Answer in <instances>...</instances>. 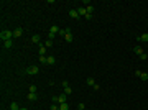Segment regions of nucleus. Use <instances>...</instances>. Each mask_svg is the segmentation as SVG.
<instances>
[{
	"label": "nucleus",
	"mask_w": 148,
	"mask_h": 110,
	"mask_svg": "<svg viewBox=\"0 0 148 110\" xmlns=\"http://www.w3.org/2000/svg\"><path fill=\"white\" fill-rule=\"evenodd\" d=\"M0 39H2V41H7V39H13V31L3 30V31L0 33Z\"/></svg>",
	"instance_id": "1"
},
{
	"label": "nucleus",
	"mask_w": 148,
	"mask_h": 110,
	"mask_svg": "<svg viewBox=\"0 0 148 110\" xmlns=\"http://www.w3.org/2000/svg\"><path fill=\"white\" fill-rule=\"evenodd\" d=\"M38 72H40V67H38V66H30V67L27 69L28 76H36Z\"/></svg>",
	"instance_id": "2"
},
{
	"label": "nucleus",
	"mask_w": 148,
	"mask_h": 110,
	"mask_svg": "<svg viewBox=\"0 0 148 110\" xmlns=\"http://www.w3.org/2000/svg\"><path fill=\"white\" fill-rule=\"evenodd\" d=\"M61 85H63V89H64V94H67V95H71V94H73V89H71V85L67 84V81H63Z\"/></svg>",
	"instance_id": "3"
},
{
	"label": "nucleus",
	"mask_w": 148,
	"mask_h": 110,
	"mask_svg": "<svg viewBox=\"0 0 148 110\" xmlns=\"http://www.w3.org/2000/svg\"><path fill=\"white\" fill-rule=\"evenodd\" d=\"M135 74L138 76L141 81H148V72H141V71H135Z\"/></svg>",
	"instance_id": "4"
},
{
	"label": "nucleus",
	"mask_w": 148,
	"mask_h": 110,
	"mask_svg": "<svg viewBox=\"0 0 148 110\" xmlns=\"http://www.w3.org/2000/svg\"><path fill=\"white\" fill-rule=\"evenodd\" d=\"M64 39L67 41V43H73V41H74V36H73V33H71V30H69V28H67V33H66Z\"/></svg>",
	"instance_id": "5"
},
{
	"label": "nucleus",
	"mask_w": 148,
	"mask_h": 110,
	"mask_svg": "<svg viewBox=\"0 0 148 110\" xmlns=\"http://www.w3.org/2000/svg\"><path fill=\"white\" fill-rule=\"evenodd\" d=\"M137 39H138V43H148V33H143V35H140Z\"/></svg>",
	"instance_id": "6"
},
{
	"label": "nucleus",
	"mask_w": 148,
	"mask_h": 110,
	"mask_svg": "<svg viewBox=\"0 0 148 110\" xmlns=\"http://www.w3.org/2000/svg\"><path fill=\"white\" fill-rule=\"evenodd\" d=\"M30 41H31L33 45H38V43H41V36H40V35H33Z\"/></svg>",
	"instance_id": "7"
},
{
	"label": "nucleus",
	"mask_w": 148,
	"mask_h": 110,
	"mask_svg": "<svg viewBox=\"0 0 148 110\" xmlns=\"http://www.w3.org/2000/svg\"><path fill=\"white\" fill-rule=\"evenodd\" d=\"M40 56H46V46H43V43H40V49H38Z\"/></svg>",
	"instance_id": "8"
},
{
	"label": "nucleus",
	"mask_w": 148,
	"mask_h": 110,
	"mask_svg": "<svg viewBox=\"0 0 148 110\" xmlns=\"http://www.w3.org/2000/svg\"><path fill=\"white\" fill-rule=\"evenodd\" d=\"M133 53H135V54H138V56H141L145 51H143V48H141V46H135V48H133Z\"/></svg>",
	"instance_id": "9"
},
{
	"label": "nucleus",
	"mask_w": 148,
	"mask_h": 110,
	"mask_svg": "<svg viewBox=\"0 0 148 110\" xmlns=\"http://www.w3.org/2000/svg\"><path fill=\"white\" fill-rule=\"evenodd\" d=\"M69 17H71V18H79V13H77V8H73V10H69Z\"/></svg>",
	"instance_id": "10"
},
{
	"label": "nucleus",
	"mask_w": 148,
	"mask_h": 110,
	"mask_svg": "<svg viewBox=\"0 0 148 110\" xmlns=\"http://www.w3.org/2000/svg\"><path fill=\"white\" fill-rule=\"evenodd\" d=\"M23 35V28H17L15 31H13V38H20Z\"/></svg>",
	"instance_id": "11"
},
{
	"label": "nucleus",
	"mask_w": 148,
	"mask_h": 110,
	"mask_svg": "<svg viewBox=\"0 0 148 110\" xmlns=\"http://www.w3.org/2000/svg\"><path fill=\"white\" fill-rule=\"evenodd\" d=\"M77 13H79V17H86V15H87L86 7H79V8H77Z\"/></svg>",
	"instance_id": "12"
},
{
	"label": "nucleus",
	"mask_w": 148,
	"mask_h": 110,
	"mask_svg": "<svg viewBox=\"0 0 148 110\" xmlns=\"http://www.w3.org/2000/svg\"><path fill=\"white\" fill-rule=\"evenodd\" d=\"M86 84H87L89 87H94V85H95V79H94V77H87V79H86Z\"/></svg>",
	"instance_id": "13"
},
{
	"label": "nucleus",
	"mask_w": 148,
	"mask_h": 110,
	"mask_svg": "<svg viewBox=\"0 0 148 110\" xmlns=\"http://www.w3.org/2000/svg\"><path fill=\"white\" fill-rule=\"evenodd\" d=\"M13 46V39H7V41H3V48H7V49H10Z\"/></svg>",
	"instance_id": "14"
},
{
	"label": "nucleus",
	"mask_w": 148,
	"mask_h": 110,
	"mask_svg": "<svg viewBox=\"0 0 148 110\" xmlns=\"http://www.w3.org/2000/svg\"><path fill=\"white\" fill-rule=\"evenodd\" d=\"M49 33H53V35H59V28L56 26V25H53V26L49 28Z\"/></svg>",
	"instance_id": "15"
},
{
	"label": "nucleus",
	"mask_w": 148,
	"mask_h": 110,
	"mask_svg": "<svg viewBox=\"0 0 148 110\" xmlns=\"http://www.w3.org/2000/svg\"><path fill=\"white\" fill-rule=\"evenodd\" d=\"M28 100H36L38 99V95L35 94V92H28V97H27Z\"/></svg>",
	"instance_id": "16"
},
{
	"label": "nucleus",
	"mask_w": 148,
	"mask_h": 110,
	"mask_svg": "<svg viewBox=\"0 0 148 110\" xmlns=\"http://www.w3.org/2000/svg\"><path fill=\"white\" fill-rule=\"evenodd\" d=\"M56 63V58L54 56H48V66H53Z\"/></svg>",
	"instance_id": "17"
},
{
	"label": "nucleus",
	"mask_w": 148,
	"mask_h": 110,
	"mask_svg": "<svg viewBox=\"0 0 148 110\" xmlns=\"http://www.w3.org/2000/svg\"><path fill=\"white\" fill-rule=\"evenodd\" d=\"M59 110H69V104L64 102V104H59Z\"/></svg>",
	"instance_id": "18"
},
{
	"label": "nucleus",
	"mask_w": 148,
	"mask_h": 110,
	"mask_svg": "<svg viewBox=\"0 0 148 110\" xmlns=\"http://www.w3.org/2000/svg\"><path fill=\"white\" fill-rule=\"evenodd\" d=\"M41 64H48V56H40V59H38Z\"/></svg>",
	"instance_id": "19"
},
{
	"label": "nucleus",
	"mask_w": 148,
	"mask_h": 110,
	"mask_svg": "<svg viewBox=\"0 0 148 110\" xmlns=\"http://www.w3.org/2000/svg\"><path fill=\"white\" fill-rule=\"evenodd\" d=\"M10 110H20L18 104H17V102H12V104H10Z\"/></svg>",
	"instance_id": "20"
},
{
	"label": "nucleus",
	"mask_w": 148,
	"mask_h": 110,
	"mask_svg": "<svg viewBox=\"0 0 148 110\" xmlns=\"http://www.w3.org/2000/svg\"><path fill=\"white\" fill-rule=\"evenodd\" d=\"M86 10H87V13H89V15H92V13H94V7H92V5L86 7Z\"/></svg>",
	"instance_id": "21"
},
{
	"label": "nucleus",
	"mask_w": 148,
	"mask_h": 110,
	"mask_svg": "<svg viewBox=\"0 0 148 110\" xmlns=\"http://www.w3.org/2000/svg\"><path fill=\"white\" fill-rule=\"evenodd\" d=\"M45 46H46V48H51V46H53V39H46V41H45Z\"/></svg>",
	"instance_id": "22"
},
{
	"label": "nucleus",
	"mask_w": 148,
	"mask_h": 110,
	"mask_svg": "<svg viewBox=\"0 0 148 110\" xmlns=\"http://www.w3.org/2000/svg\"><path fill=\"white\" fill-rule=\"evenodd\" d=\"M51 110H59V104H53V105H51Z\"/></svg>",
	"instance_id": "23"
},
{
	"label": "nucleus",
	"mask_w": 148,
	"mask_h": 110,
	"mask_svg": "<svg viewBox=\"0 0 148 110\" xmlns=\"http://www.w3.org/2000/svg\"><path fill=\"white\" fill-rule=\"evenodd\" d=\"M66 33H67V28H66V30H59V35H61V36H66Z\"/></svg>",
	"instance_id": "24"
},
{
	"label": "nucleus",
	"mask_w": 148,
	"mask_h": 110,
	"mask_svg": "<svg viewBox=\"0 0 148 110\" xmlns=\"http://www.w3.org/2000/svg\"><path fill=\"white\" fill-rule=\"evenodd\" d=\"M77 109H79V110H84V109H86V105L81 102V104H77Z\"/></svg>",
	"instance_id": "25"
},
{
	"label": "nucleus",
	"mask_w": 148,
	"mask_h": 110,
	"mask_svg": "<svg viewBox=\"0 0 148 110\" xmlns=\"http://www.w3.org/2000/svg\"><path fill=\"white\" fill-rule=\"evenodd\" d=\"M30 92H35V94H36V85H30Z\"/></svg>",
	"instance_id": "26"
},
{
	"label": "nucleus",
	"mask_w": 148,
	"mask_h": 110,
	"mask_svg": "<svg viewBox=\"0 0 148 110\" xmlns=\"http://www.w3.org/2000/svg\"><path fill=\"white\" fill-rule=\"evenodd\" d=\"M147 58H148V54H147V53H143V54L140 56V59H143V61H145V59H147Z\"/></svg>",
	"instance_id": "27"
},
{
	"label": "nucleus",
	"mask_w": 148,
	"mask_h": 110,
	"mask_svg": "<svg viewBox=\"0 0 148 110\" xmlns=\"http://www.w3.org/2000/svg\"><path fill=\"white\" fill-rule=\"evenodd\" d=\"M20 110H28V109H25V107H21V109H20Z\"/></svg>",
	"instance_id": "28"
}]
</instances>
